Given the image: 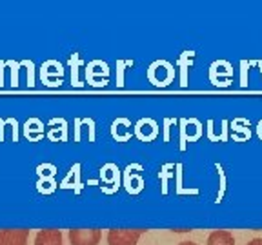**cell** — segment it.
Wrapping results in <instances>:
<instances>
[{"label": "cell", "instance_id": "cell-2", "mask_svg": "<svg viewBox=\"0 0 262 245\" xmlns=\"http://www.w3.org/2000/svg\"><path fill=\"white\" fill-rule=\"evenodd\" d=\"M70 241L71 245H98L102 238L100 229H70Z\"/></svg>", "mask_w": 262, "mask_h": 245}, {"label": "cell", "instance_id": "cell-5", "mask_svg": "<svg viewBox=\"0 0 262 245\" xmlns=\"http://www.w3.org/2000/svg\"><path fill=\"white\" fill-rule=\"evenodd\" d=\"M208 245H235V238L229 231L219 229L208 236Z\"/></svg>", "mask_w": 262, "mask_h": 245}, {"label": "cell", "instance_id": "cell-3", "mask_svg": "<svg viewBox=\"0 0 262 245\" xmlns=\"http://www.w3.org/2000/svg\"><path fill=\"white\" fill-rule=\"evenodd\" d=\"M29 229H2L0 245H28Z\"/></svg>", "mask_w": 262, "mask_h": 245}, {"label": "cell", "instance_id": "cell-1", "mask_svg": "<svg viewBox=\"0 0 262 245\" xmlns=\"http://www.w3.org/2000/svg\"><path fill=\"white\" fill-rule=\"evenodd\" d=\"M146 229H110L107 245H137Z\"/></svg>", "mask_w": 262, "mask_h": 245}, {"label": "cell", "instance_id": "cell-7", "mask_svg": "<svg viewBox=\"0 0 262 245\" xmlns=\"http://www.w3.org/2000/svg\"><path fill=\"white\" fill-rule=\"evenodd\" d=\"M179 245H196V243H193V241H180Z\"/></svg>", "mask_w": 262, "mask_h": 245}, {"label": "cell", "instance_id": "cell-6", "mask_svg": "<svg viewBox=\"0 0 262 245\" xmlns=\"http://www.w3.org/2000/svg\"><path fill=\"white\" fill-rule=\"evenodd\" d=\"M246 245H262V238H253L250 243H246Z\"/></svg>", "mask_w": 262, "mask_h": 245}, {"label": "cell", "instance_id": "cell-4", "mask_svg": "<svg viewBox=\"0 0 262 245\" xmlns=\"http://www.w3.org/2000/svg\"><path fill=\"white\" fill-rule=\"evenodd\" d=\"M35 245H62L60 229H42L35 236Z\"/></svg>", "mask_w": 262, "mask_h": 245}]
</instances>
